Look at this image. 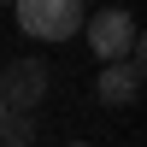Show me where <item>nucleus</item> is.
Here are the masks:
<instances>
[{"label":"nucleus","mask_w":147,"mask_h":147,"mask_svg":"<svg viewBox=\"0 0 147 147\" xmlns=\"http://www.w3.org/2000/svg\"><path fill=\"white\" fill-rule=\"evenodd\" d=\"M82 35H88V47L100 53V65H106V59H129L141 47V30H136V18H129L124 6L88 12V18H82Z\"/></svg>","instance_id":"2"},{"label":"nucleus","mask_w":147,"mask_h":147,"mask_svg":"<svg viewBox=\"0 0 147 147\" xmlns=\"http://www.w3.org/2000/svg\"><path fill=\"white\" fill-rule=\"evenodd\" d=\"M0 112H6V106H0Z\"/></svg>","instance_id":"7"},{"label":"nucleus","mask_w":147,"mask_h":147,"mask_svg":"<svg viewBox=\"0 0 147 147\" xmlns=\"http://www.w3.org/2000/svg\"><path fill=\"white\" fill-rule=\"evenodd\" d=\"M0 147H35V118L30 112H0Z\"/></svg>","instance_id":"5"},{"label":"nucleus","mask_w":147,"mask_h":147,"mask_svg":"<svg viewBox=\"0 0 147 147\" xmlns=\"http://www.w3.org/2000/svg\"><path fill=\"white\" fill-rule=\"evenodd\" d=\"M71 147H88V141H71Z\"/></svg>","instance_id":"6"},{"label":"nucleus","mask_w":147,"mask_h":147,"mask_svg":"<svg viewBox=\"0 0 147 147\" xmlns=\"http://www.w3.org/2000/svg\"><path fill=\"white\" fill-rule=\"evenodd\" d=\"M82 18H88L82 0H18V24L35 41H71L82 35Z\"/></svg>","instance_id":"1"},{"label":"nucleus","mask_w":147,"mask_h":147,"mask_svg":"<svg viewBox=\"0 0 147 147\" xmlns=\"http://www.w3.org/2000/svg\"><path fill=\"white\" fill-rule=\"evenodd\" d=\"M94 94H100V106H129L141 94V47L129 59H106L100 77H94Z\"/></svg>","instance_id":"4"},{"label":"nucleus","mask_w":147,"mask_h":147,"mask_svg":"<svg viewBox=\"0 0 147 147\" xmlns=\"http://www.w3.org/2000/svg\"><path fill=\"white\" fill-rule=\"evenodd\" d=\"M47 82H53V71H47V59H12L6 71H0V106L6 112H35V106L47 100Z\"/></svg>","instance_id":"3"}]
</instances>
